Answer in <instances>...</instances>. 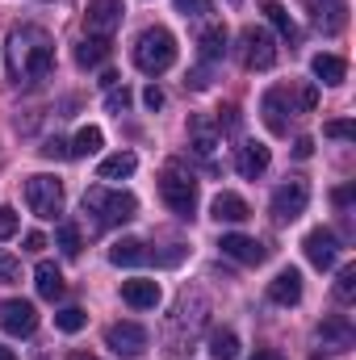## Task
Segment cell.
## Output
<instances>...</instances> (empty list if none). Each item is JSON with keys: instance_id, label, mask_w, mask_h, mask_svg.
I'll return each instance as SVG.
<instances>
[{"instance_id": "9a60e30c", "label": "cell", "mask_w": 356, "mask_h": 360, "mask_svg": "<svg viewBox=\"0 0 356 360\" xmlns=\"http://www.w3.org/2000/svg\"><path fill=\"white\" fill-rule=\"evenodd\" d=\"M122 302L134 310H155L160 306V281H147V276L122 281Z\"/></svg>"}, {"instance_id": "d6a6232c", "label": "cell", "mask_w": 356, "mask_h": 360, "mask_svg": "<svg viewBox=\"0 0 356 360\" xmlns=\"http://www.w3.org/2000/svg\"><path fill=\"white\" fill-rule=\"evenodd\" d=\"M336 297H340V302H352L356 297V269L352 264L340 272V281H336Z\"/></svg>"}, {"instance_id": "ac0fdd59", "label": "cell", "mask_w": 356, "mask_h": 360, "mask_svg": "<svg viewBox=\"0 0 356 360\" xmlns=\"http://www.w3.org/2000/svg\"><path fill=\"white\" fill-rule=\"evenodd\" d=\"M319 340H323V348L344 352V348H352L356 331H352V323H348L344 314H331V319H323V323H319Z\"/></svg>"}, {"instance_id": "ab89813d", "label": "cell", "mask_w": 356, "mask_h": 360, "mask_svg": "<svg viewBox=\"0 0 356 360\" xmlns=\"http://www.w3.org/2000/svg\"><path fill=\"white\" fill-rule=\"evenodd\" d=\"M143 105H147L151 113H155V109H164V92L155 89V84H147V89H143Z\"/></svg>"}, {"instance_id": "b9f144b4", "label": "cell", "mask_w": 356, "mask_h": 360, "mask_svg": "<svg viewBox=\"0 0 356 360\" xmlns=\"http://www.w3.org/2000/svg\"><path fill=\"white\" fill-rule=\"evenodd\" d=\"M293 155H298V160H310V155H314V143H310V139H298V143H293Z\"/></svg>"}, {"instance_id": "484cf974", "label": "cell", "mask_w": 356, "mask_h": 360, "mask_svg": "<svg viewBox=\"0 0 356 360\" xmlns=\"http://www.w3.org/2000/svg\"><path fill=\"white\" fill-rule=\"evenodd\" d=\"M265 17L272 21V30L285 38V42H293L298 38V25H293V17H289V8L281 4V0H265Z\"/></svg>"}, {"instance_id": "ffe728a7", "label": "cell", "mask_w": 356, "mask_h": 360, "mask_svg": "<svg viewBox=\"0 0 356 360\" xmlns=\"http://www.w3.org/2000/svg\"><path fill=\"white\" fill-rule=\"evenodd\" d=\"M197 55H201V63H222V59H227V25H210V30H201V38H197Z\"/></svg>"}, {"instance_id": "d6986e66", "label": "cell", "mask_w": 356, "mask_h": 360, "mask_svg": "<svg viewBox=\"0 0 356 360\" xmlns=\"http://www.w3.org/2000/svg\"><path fill=\"white\" fill-rule=\"evenodd\" d=\"M210 214H214V222H231V226L252 218V210H248V201L239 193H218L214 205H210Z\"/></svg>"}, {"instance_id": "277c9868", "label": "cell", "mask_w": 356, "mask_h": 360, "mask_svg": "<svg viewBox=\"0 0 356 360\" xmlns=\"http://www.w3.org/2000/svg\"><path fill=\"white\" fill-rule=\"evenodd\" d=\"M25 201L42 222H55L63 214V184L55 176H30L25 180Z\"/></svg>"}, {"instance_id": "8fae6325", "label": "cell", "mask_w": 356, "mask_h": 360, "mask_svg": "<svg viewBox=\"0 0 356 360\" xmlns=\"http://www.w3.org/2000/svg\"><path fill=\"white\" fill-rule=\"evenodd\" d=\"M84 25H89L92 38H109V34L122 25V0H89Z\"/></svg>"}, {"instance_id": "836d02e7", "label": "cell", "mask_w": 356, "mask_h": 360, "mask_svg": "<svg viewBox=\"0 0 356 360\" xmlns=\"http://www.w3.org/2000/svg\"><path fill=\"white\" fill-rule=\"evenodd\" d=\"M13 281H21V260L0 252V285H13Z\"/></svg>"}, {"instance_id": "7bdbcfd3", "label": "cell", "mask_w": 356, "mask_h": 360, "mask_svg": "<svg viewBox=\"0 0 356 360\" xmlns=\"http://www.w3.org/2000/svg\"><path fill=\"white\" fill-rule=\"evenodd\" d=\"M42 248H46V239H42L38 231H30V235H25V252H42Z\"/></svg>"}, {"instance_id": "ba28073f", "label": "cell", "mask_w": 356, "mask_h": 360, "mask_svg": "<svg viewBox=\"0 0 356 360\" xmlns=\"http://www.w3.org/2000/svg\"><path fill=\"white\" fill-rule=\"evenodd\" d=\"M302 252H306V260H310L314 269H331V264L340 260V239H336L327 226H314V231L302 239Z\"/></svg>"}, {"instance_id": "f1b7e54d", "label": "cell", "mask_w": 356, "mask_h": 360, "mask_svg": "<svg viewBox=\"0 0 356 360\" xmlns=\"http://www.w3.org/2000/svg\"><path fill=\"white\" fill-rule=\"evenodd\" d=\"M84 323H89V314H84L80 306H63V310L55 314V327H59L63 335H76V331H84Z\"/></svg>"}, {"instance_id": "7c38bea8", "label": "cell", "mask_w": 356, "mask_h": 360, "mask_svg": "<svg viewBox=\"0 0 356 360\" xmlns=\"http://www.w3.org/2000/svg\"><path fill=\"white\" fill-rule=\"evenodd\" d=\"M260 113H265V126L272 134H289V117H293L289 89H268L265 101H260Z\"/></svg>"}, {"instance_id": "8992f818", "label": "cell", "mask_w": 356, "mask_h": 360, "mask_svg": "<svg viewBox=\"0 0 356 360\" xmlns=\"http://www.w3.org/2000/svg\"><path fill=\"white\" fill-rule=\"evenodd\" d=\"M306 205H310V184L306 180H285L276 193H272V201H268V210H272V222H293V218H302L306 214Z\"/></svg>"}, {"instance_id": "5b68a950", "label": "cell", "mask_w": 356, "mask_h": 360, "mask_svg": "<svg viewBox=\"0 0 356 360\" xmlns=\"http://www.w3.org/2000/svg\"><path fill=\"white\" fill-rule=\"evenodd\" d=\"M160 197L168 201V210H172L177 218H193V214H197V180L177 172V168H168V172L160 176Z\"/></svg>"}, {"instance_id": "e575fe53", "label": "cell", "mask_w": 356, "mask_h": 360, "mask_svg": "<svg viewBox=\"0 0 356 360\" xmlns=\"http://www.w3.org/2000/svg\"><path fill=\"white\" fill-rule=\"evenodd\" d=\"M21 231V218H17V210L13 205H0V239H13Z\"/></svg>"}, {"instance_id": "83f0119b", "label": "cell", "mask_w": 356, "mask_h": 360, "mask_svg": "<svg viewBox=\"0 0 356 360\" xmlns=\"http://www.w3.org/2000/svg\"><path fill=\"white\" fill-rule=\"evenodd\" d=\"M105 55H109L105 38H84V42L76 46V63H80V68H101V63H105Z\"/></svg>"}, {"instance_id": "2e32d148", "label": "cell", "mask_w": 356, "mask_h": 360, "mask_svg": "<svg viewBox=\"0 0 356 360\" xmlns=\"http://www.w3.org/2000/svg\"><path fill=\"white\" fill-rule=\"evenodd\" d=\"M314 8V25L323 34H340L348 25V0H310Z\"/></svg>"}, {"instance_id": "e0dca14e", "label": "cell", "mask_w": 356, "mask_h": 360, "mask_svg": "<svg viewBox=\"0 0 356 360\" xmlns=\"http://www.w3.org/2000/svg\"><path fill=\"white\" fill-rule=\"evenodd\" d=\"M268 302H276V306H298V302H302V272L298 269L276 272L272 285H268Z\"/></svg>"}, {"instance_id": "9c48e42d", "label": "cell", "mask_w": 356, "mask_h": 360, "mask_svg": "<svg viewBox=\"0 0 356 360\" xmlns=\"http://www.w3.org/2000/svg\"><path fill=\"white\" fill-rule=\"evenodd\" d=\"M0 327L8 331V335H34V327H38V310H34V302H21V297H8L4 306H0Z\"/></svg>"}, {"instance_id": "7402d4cb", "label": "cell", "mask_w": 356, "mask_h": 360, "mask_svg": "<svg viewBox=\"0 0 356 360\" xmlns=\"http://www.w3.org/2000/svg\"><path fill=\"white\" fill-rule=\"evenodd\" d=\"M109 260H113L117 269H139V264L151 260V252H147L139 239H117V243L109 248Z\"/></svg>"}, {"instance_id": "60d3db41", "label": "cell", "mask_w": 356, "mask_h": 360, "mask_svg": "<svg viewBox=\"0 0 356 360\" xmlns=\"http://www.w3.org/2000/svg\"><path fill=\"white\" fill-rule=\"evenodd\" d=\"M184 84H193V89H210V72H205V68H197V72H193Z\"/></svg>"}, {"instance_id": "603a6c76", "label": "cell", "mask_w": 356, "mask_h": 360, "mask_svg": "<svg viewBox=\"0 0 356 360\" xmlns=\"http://www.w3.org/2000/svg\"><path fill=\"white\" fill-rule=\"evenodd\" d=\"M134 168H139V155L134 151H117V155H105L96 164V176L101 180H126V176H134Z\"/></svg>"}, {"instance_id": "f546056e", "label": "cell", "mask_w": 356, "mask_h": 360, "mask_svg": "<svg viewBox=\"0 0 356 360\" xmlns=\"http://www.w3.org/2000/svg\"><path fill=\"white\" fill-rule=\"evenodd\" d=\"M101 143H105V134H101L96 126H84V130L76 134V143H72V155H96Z\"/></svg>"}, {"instance_id": "f6af8a7d", "label": "cell", "mask_w": 356, "mask_h": 360, "mask_svg": "<svg viewBox=\"0 0 356 360\" xmlns=\"http://www.w3.org/2000/svg\"><path fill=\"white\" fill-rule=\"evenodd\" d=\"M256 360H285V356H276V352H260Z\"/></svg>"}, {"instance_id": "74e56055", "label": "cell", "mask_w": 356, "mask_h": 360, "mask_svg": "<svg viewBox=\"0 0 356 360\" xmlns=\"http://www.w3.org/2000/svg\"><path fill=\"white\" fill-rule=\"evenodd\" d=\"M352 122H348V117H340V122H327V126H323V134H327V139H352Z\"/></svg>"}, {"instance_id": "52a82bcc", "label": "cell", "mask_w": 356, "mask_h": 360, "mask_svg": "<svg viewBox=\"0 0 356 360\" xmlns=\"http://www.w3.org/2000/svg\"><path fill=\"white\" fill-rule=\"evenodd\" d=\"M243 63H248L252 72H268V68L276 63V42H272L268 30H256V25L243 30Z\"/></svg>"}, {"instance_id": "30bf717a", "label": "cell", "mask_w": 356, "mask_h": 360, "mask_svg": "<svg viewBox=\"0 0 356 360\" xmlns=\"http://www.w3.org/2000/svg\"><path fill=\"white\" fill-rule=\"evenodd\" d=\"M105 344L117 356H139V352H147V327H139V323H113L105 331Z\"/></svg>"}, {"instance_id": "d590c367", "label": "cell", "mask_w": 356, "mask_h": 360, "mask_svg": "<svg viewBox=\"0 0 356 360\" xmlns=\"http://www.w3.org/2000/svg\"><path fill=\"white\" fill-rule=\"evenodd\" d=\"M239 122H243V117H239V109H235V105H227V109H218V122H214V126L235 134V130H239Z\"/></svg>"}, {"instance_id": "bcb514c9", "label": "cell", "mask_w": 356, "mask_h": 360, "mask_svg": "<svg viewBox=\"0 0 356 360\" xmlns=\"http://www.w3.org/2000/svg\"><path fill=\"white\" fill-rule=\"evenodd\" d=\"M68 360H96V356H89V352H76V356H68Z\"/></svg>"}, {"instance_id": "4dcf8cb0", "label": "cell", "mask_w": 356, "mask_h": 360, "mask_svg": "<svg viewBox=\"0 0 356 360\" xmlns=\"http://www.w3.org/2000/svg\"><path fill=\"white\" fill-rule=\"evenodd\" d=\"M59 252L63 256H80V226H72V222L59 226Z\"/></svg>"}, {"instance_id": "7a4b0ae2", "label": "cell", "mask_w": 356, "mask_h": 360, "mask_svg": "<svg viewBox=\"0 0 356 360\" xmlns=\"http://www.w3.org/2000/svg\"><path fill=\"white\" fill-rule=\"evenodd\" d=\"M172 63H177V38H172V30H164V25L143 30L139 42H134V68L147 72V76H164Z\"/></svg>"}, {"instance_id": "44dd1931", "label": "cell", "mask_w": 356, "mask_h": 360, "mask_svg": "<svg viewBox=\"0 0 356 360\" xmlns=\"http://www.w3.org/2000/svg\"><path fill=\"white\" fill-rule=\"evenodd\" d=\"M189 147H193L201 160L214 155V147H218V126L205 122V117H189Z\"/></svg>"}, {"instance_id": "f35d334b", "label": "cell", "mask_w": 356, "mask_h": 360, "mask_svg": "<svg viewBox=\"0 0 356 360\" xmlns=\"http://www.w3.org/2000/svg\"><path fill=\"white\" fill-rule=\"evenodd\" d=\"M177 13L180 17H201V13H210V0H177Z\"/></svg>"}, {"instance_id": "cb8c5ba5", "label": "cell", "mask_w": 356, "mask_h": 360, "mask_svg": "<svg viewBox=\"0 0 356 360\" xmlns=\"http://www.w3.org/2000/svg\"><path fill=\"white\" fill-rule=\"evenodd\" d=\"M310 72H314L323 84H331V89L348 80V63H344L340 55H314V59H310Z\"/></svg>"}, {"instance_id": "d4e9b609", "label": "cell", "mask_w": 356, "mask_h": 360, "mask_svg": "<svg viewBox=\"0 0 356 360\" xmlns=\"http://www.w3.org/2000/svg\"><path fill=\"white\" fill-rule=\"evenodd\" d=\"M34 285H38V293H42L46 302H55V297H63V272L55 269L51 260H42V264L34 269Z\"/></svg>"}, {"instance_id": "ee69618b", "label": "cell", "mask_w": 356, "mask_h": 360, "mask_svg": "<svg viewBox=\"0 0 356 360\" xmlns=\"http://www.w3.org/2000/svg\"><path fill=\"white\" fill-rule=\"evenodd\" d=\"M0 360H17V352L13 348H0Z\"/></svg>"}, {"instance_id": "6da1fadb", "label": "cell", "mask_w": 356, "mask_h": 360, "mask_svg": "<svg viewBox=\"0 0 356 360\" xmlns=\"http://www.w3.org/2000/svg\"><path fill=\"white\" fill-rule=\"evenodd\" d=\"M8 68L17 80H46L51 68H55V38L42 30V25H17L8 34Z\"/></svg>"}, {"instance_id": "1f68e13d", "label": "cell", "mask_w": 356, "mask_h": 360, "mask_svg": "<svg viewBox=\"0 0 356 360\" xmlns=\"http://www.w3.org/2000/svg\"><path fill=\"white\" fill-rule=\"evenodd\" d=\"M130 101H134V96H130V89H126V84H122V89L113 84V89H109V96H105V109H109V113H126V109H130Z\"/></svg>"}, {"instance_id": "4fadbf2b", "label": "cell", "mask_w": 356, "mask_h": 360, "mask_svg": "<svg viewBox=\"0 0 356 360\" xmlns=\"http://www.w3.org/2000/svg\"><path fill=\"white\" fill-rule=\"evenodd\" d=\"M222 256H231V260H239V264H265L268 260V248L260 239H252V235H222Z\"/></svg>"}, {"instance_id": "3957f363", "label": "cell", "mask_w": 356, "mask_h": 360, "mask_svg": "<svg viewBox=\"0 0 356 360\" xmlns=\"http://www.w3.org/2000/svg\"><path fill=\"white\" fill-rule=\"evenodd\" d=\"M84 210L96 214L101 226H117V222H130V218L139 214V197H134V193H122V188L96 184V188L84 193Z\"/></svg>"}, {"instance_id": "8d00e7d4", "label": "cell", "mask_w": 356, "mask_h": 360, "mask_svg": "<svg viewBox=\"0 0 356 360\" xmlns=\"http://www.w3.org/2000/svg\"><path fill=\"white\" fill-rule=\"evenodd\" d=\"M42 155H46V160H68L72 147H68L63 139H46V143H42Z\"/></svg>"}, {"instance_id": "5bb4252c", "label": "cell", "mask_w": 356, "mask_h": 360, "mask_svg": "<svg viewBox=\"0 0 356 360\" xmlns=\"http://www.w3.org/2000/svg\"><path fill=\"white\" fill-rule=\"evenodd\" d=\"M268 164H272V151H268L265 143H243V147H235V172L243 180L265 176Z\"/></svg>"}, {"instance_id": "4316f807", "label": "cell", "mask_w": 356, "mask_h": 360, "mask_svg": "<svg viewBox=\"0 0 356 360\" xmlns=\"http://www.w3.org/2000/svg\"><path fill=\"white\" fill-rule=\"evenodd\" d=\"M210 360H239V335L235 331H214L210 335Z\"/></svg>"}]
</instances>
